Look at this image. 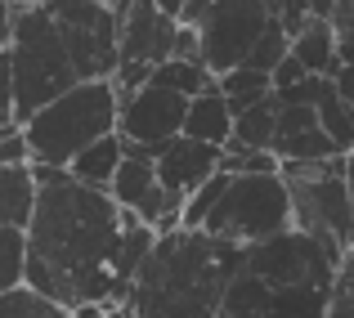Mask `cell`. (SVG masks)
<instances>
[{"label":"cell","mask_w":354,"mask_h":318,"mask_svg":"<svg viewBox=\"0 0 354 318\" xmlns=\"http://www.w3.org/2000/svg\"><path fill=\"white\" fill-rule=\"evenodd\" d=\"M287 229H292V193L283 175H229L225 198L202 224V233L234 247H256Z\"/></svg>","instance_id":"cell-7"},{"label":"cell","mask_w":354,"mask_h":318,"mask_svg":"<svg viewBox=\"0 0 354 318\" xmlns=\"http://www.w3.org/2000/svg\"><path fill=\"white\" fill-rule=\"evenodd\" d=\"M216 5V0H184V14H180V23L184 27H198L202 18H207V9Z\"/></svg>","instance_id":"cell-31"},{"label":"cell","mask_w":354,"mask_h":318,"mask_svg":"<svg viewBox=\"0 0 354 318\" xmlns=\"http://www.w3.org/2000/svg\"><path fill=\"white\" fill-rule=\"evenodd\" d=\"M220 162H225V148L180 135L157 153V180H162V189L175 193V198H193L207 180L220 175Z\"/></svg>","instance_id":"cell-12"},{"label":"cell","mask_w":354,"mask_h":318,"mask_svg":"<svg viewBox=\"0 0 354 318\" xmlns=\"http://www.w3.org/2000/svg\"><path fill=\"white\" fill-rule=\"evenodd\" d=\"M121 162H126V139H121V135H108V139H99V144H90L86 153L68 166V171H72V180L90 184V189H113Z\"/></svg>","instance_id":"cell-17"},{"label":"cell","mask_w":354,"mask_h":318,"mask_svg":"<svg viewBox=\"0 0 354 318\" xmlns=\"http://www.w3.org/2000/svg\"><path fill=\"white\" fill-rule=\"evenodd\" d=\"M36 211L27 224V287L63 310H126L139 265L157 247V229L121 211L108 189L72 180L59 166H32Z\"/></svg>","instance_id":"cell-1"},{"label":"cell","mask_w":354,"mask_h":318,"mask_svg":"<svg viewBox=\"0 0 354 318\" xmlns=\"http://www.w3.org/2000/svg\"><path fill=\"white\" fill-rule=\"evenodd\" d=\"M99 5H104V9H113V14H121V9H126L130 0H99Z\"/></svg>","instance_id":"cell-36"},{"label":"cell","mask_w":354,"mask_h":318,"mask_svg":"<svg viewBox=\"0 0 354 318\" xmlns=\"http://www.w3.org/2000/svg\"><path fill=\"white\" fill-rule=\"evenodd\" d=\"M0 318H72V310H63L59 301L32 292V287H14L0 296Z\"/></svg>","instance_id":"cell-23"},{"label":"cell","mask_w":354,"mask_h":318,"mask_svg":"<svg viewBox=\"0 0 354 318\" xmlns=\"http://www.w3.org/2000/svg\"><path fill=\"white\" fill-rule=\"evenodd\" d=\"M184 135H189V139H202V144H216V148H225L229 139H234V108H229V99L220 95V86L207 90V95H198L189 104Z\"/></svg>","instance_id":"cell-15"},{"label":"cell","mask_w":354,"mask_h":318,"mask_svg":"<svg viewBox=\"0 0 354 318\" xmlns=\"http://www.w3.org/2000/svg\"><path fill=\"white\" fill-rule=\"evenodd\" d=\"M117 121H121V95L113 81H81L77 90L45 104L32 121H23L32 166L68 171L90 144L117 135Z\"/></svg>","instance_id":"cell-4"},{"label":"cell","mask_w":354,"mask_h":318,"mask_svg":"<svg viewBox=\"0 0 354 318\" xmlns=\"http://www.w3.org/2000/svg\"><path fill=\"white\" fill-rule=\"evenodd\" d=\"M305 77H310V72H305V63L296 59V54H287V59H283V63H278V68H274V95H283V90L301 86Z\"/></svg>","instance_id":"cell-30"},{"label":"cell","mask_w":354,"mask_h":318,"mask_svg":"<svg viewBox=\"0 0 354 318\" xmlns=\"http://www.w3.org/2000/svg\"><path fill=\"white\" fill-rule=\"evenodd\" d=\"M27 287V229H0V296Z\"/></svg>","instance_id":"cell-22"},{"label":"cell","mask_w":354,"mask_h":318,"mask_svg":"<svg viewBox=\"0 0 354 318\" xmlns=\"http://www.w3.org/2000/svg\"><path fill=\"white\" fill-rule=\"evenodd\" d=\"M323 318H354V278L341 269V278H337V292H332V301H328V310H323Z\"/></svg>","instance_id":"cell-29"},{"label":"cell","mask_w":354,"mask_h":318,"mask_svg":"<svg viewBox=\"0 0 354 318\" xmlns=\"http://www.w3.org/2000/svg\"><path fill=\"white\" fill-rule=\"evenodd\" d=\"M287 193H292V229L310 238L341 247L350 256L354 247V202L346 184V157L328 162H287L283 166Z\"/></svg>","instance_id":"cell-6"},{"label":"cell","mask_w":354,"mask_h":318,"mask_svg":"<svg viewBox=\"0 0 354 318\" xmlns=\"http://www.w3.org/2000/svg\"><path fill=\"white\" fill-rule=\"evenodd\" d=\"M225 189H229V175H225V171H220L216 180L202 184V189L193 193L189 202H184V224H180V229H202V224H207V215L216 211V202L225 198Z\"/></svg>","instance_id":"cell-26"},{"label":"cell","mask_w":354,"mask_h":318,"mask_svg":"<svg viewBox=\"0 0 354 318\" xmlns=\"http://www.w3.org/2000/svg\"><path fill=\"white\" fill-rule=\"evenodd\" d=\"M225 175H283V162L269 148H242V144H225Z\"/></svg>","instance_id":"cell-24"},{"label":"cell","mask_w":354,"mask_h":318,"mask_svg":"<svg viewBox=\"0 0 354 318\" xmlns=\"http://www.w3.org/2000/svg\"><path fill=\"white\" fill-rule=\"evenodd\" d=\"M242 247L220 242L202 229L162 233L139 265L126 296V318H216L238 274Z\"/></svg>","instance_id":"cell-3"},{"label":"cell","mask_w":354,"mask_h":318,"mask_svg":"<svg viewBox=\"0 0 354 318\" xmlns=\"http://www.w3.org/2000/svg\"><path fill=\"white\" fill-rule=\"evenodd\" d=\"M341 269H346V274L354 278V247H350V256H346V265H341Z\"/></svg>","instance_id":"cell-37"},{"label":"cell","mask_w":354,"mask_h":318,"mask_svg":"<svg viewBox=\"0 0 354 318\" xmlns=\"http://www.w3.org/2000/svg\"><path fill=\"white\" fill-rule=\"evenodd\" d=\"M0 5H5V0H0Z\"/></svg>","instance_id":"cell-40"},{"label":"cell","mask_w":354,"mask_h":318,"mask_svg":"<svg viewBox=\"0 0 354 318\" xmlns=\"http://www.w3.org/2000/svg\"><path fill=\"white\" fill-rule=\"evenodd\" d=\"M63 45L77 63L81 81H113L121 68V23L99 0H50Z\"/></svg>","instance_id":"cell-8"},{"label":"cell","mask_w":354,"mask_h":318,"mask_svg":"<svg viewBox=\"0 0 354 318\" xmlns=\"http://www.w3.org/2000/svg\"><path fill=\"white\" fill-rule=\"evenodd\" d=\"M0 166H32V148H27L23 126H9L0 135Z\"/></svg>","instance_id":"cell-28"},{"label":"cell","mask_w":354,"mask_h":318,"mask_svg":"<svg viewBox=\"0 0 354 318\" xmlns=\"http://www.w3.org/2000/svg\"><path fill=\"white\" fill-rule=\"evenodd\" d=\"M220 95L229 99V108H234V117H238V112L256 108L260 99L274 95V77H269V72H256V68H234V72L220 77Z\"/></svg>","instance_id":"cell-20"},{"label":"cell","mask_w":354,"mask_h":318,"mask_svg":"<svg viewBox=\"0 0 354 318\" xmlns=\"http://www.w3.org/2000/svg\"><path fill=\"white\" fill-rule=\"evenodd\" d=\"M0 135H5V126H0Z\"/></svg>","instance_id":"cell-39"},{"label":"cell","mask_w":354,"mask_h":318,"mask_svg":"<svg viewBox=\"0 0 354 318\" xmlns=\"http://www.w3.org/2000/svg\"><path fill=\"white\" fill-rule=\"evenodd\" d=\"M36 175L32 166H0V229H27L36 211Z\"/></svg>","instance_id":"cell-16"},{"label":"cell","mask_w":354,"mask_h":318,"mask_svg":"<svg viewBox=\"0 0 354 318\" xmlns=\"http://www.w3.org/2000/svg\"><path fill=\"white\" fill-rule=\"evenodd\" d=\"M314 112H319L323 130H328V139L341 148V153H354V117H350V104L337 95V86H332V77L323 81L319 90V104H314Z\"/></svg>","instance_id":"cell-21"},{"label":"cell","mask_w":354,"mask_h":318,"mask_svg":"<svg viewBox=\"0 0 354 318\" xmlns=\"http://www.w3.org/2000/svg\"><path fill=\"white\" fill-rule=\"evenodd\" d=\"M274 14L265 0H216L207 9V18L198 23V41H202V63L216 77L242 68L256 50V41L269 32Z\"/></svg>","instance_id":"cell-10"},{"label":"cell","mask_w":354,"mask_h":318,"mask_svg":"<svg viewBox=\"0 0 354 318\" xmlns=\"http://www.w3.org/2000/svg\"><path fill=\"white\" fill-rule=\"evenodd\" d=\"M274 153L278 162H328V157H346L328 139L319 112L310 104H283L278 99V130H274Z\"/></svg>","instance_id":"cell-13"},{"label":"cell","mask_w":354,"mask_h":318,"mask_svg":"<svg viewBox=\"0 0 354 318\" xmlns=\"http://www.w3.org/2000/svg\"><path fill=\"white\" fill-rule=\"evenodd\" d=\"M14 95H18V126L32 121L45 104H54L59 95L81 86L77 63H72L68 45H63L54 14L45 5H27L14 18Z\"/></svg>","instance_id":"cell-5"},{"label":"cell","mask_w":354,"mask_h":318,"mask_svg":"<svg viewBox=\"0 0 354 318\" xmlns=\"http://www.w3.org/2000/svg\"><path fill=\"white\" fill-rule=\"evenodd\" d=\"M14 18H18V9L5 0V5H0V45H9V41H14Z\"/></svg>","instance_id":"cell-32"},{"label":"cell","mask_w":354,"mask_h":318,"mask_svg":"<svg viewBox=\"0 0 354 318\" xmlns=\"http://www.w3.org/2000/svg\"><path fill=\"white\" fill-rule=\"evenodd\" d=\"M341 265L346 251L301 229L242 247L238 274L229 278L216 318H323Z\"/></svg>","instance_id":"cell-2"},{"label":"cell","mask_w":354,"mask_h":318,"mask_svg":"<svg viewBox=\"0 0 354 318\" xmlns=\"http://www.w3.org/2000/svg\"><path fill=\"white\" fill-rule=\"evenodd\" d=\"M341 41V63H346V68H354V32L350 36H337Z\"/></svg>","instance_id":"cell-33"},{"label":"cell","mask_w":354,"mask_h":318,"mask_svg":"<svg viewBox=\"0 0 354 318\" xmlns=\"http://www.w3.org/2000/svg\"><path fill=\"white\" fill-rule=\"evenodd\" d=\"M0 126H18V95H14V54L0 45Z\"/></svg>","instance_id":"cell-27"},{"label":"cell","mask_w":354,"mask_h":318,"mask_svg":"<svg viewBox=\"0 0 354 318\" xmlns=\"http://www.w3.org/2000/svg\"><path fill=\"white\" fill-rule=\"evenodd\" d=\"M121 23V68L113 77L117 95H135L153 81V72L166 59H175V36H180V18L162 14L157 0H130L117 14Z\"/></svg>","instance_id":"cell-9"},{"label":"cell","mask_w":354,"mask_h":318,"mask_svg":"<svg viewBox=\"0 0 354 318\" xmlns=\"http://www.w3.org/2000/svg\"><path fill=\"white\" fill-rule=\"evenodd\" d=\"M332 9H337V0H310V14L314 18H332Z\"/></svg>","instance_id":"cell-34"},{"label":"cell","mask_w":354,"mask_h":318,"mask_svg":"<svg viewBox=\"0 0 354 318\" xmlns=\"http://www.w3.org/2000/svg\"><path fill=\"white\" fill-rule=\"evenodd\" d=\"M287 54H292V36H287V27L274 18L269 32L256 41V50H251V59L242 63V68H256V72H269V77H274V68L287 59Z\"/></svg>","instance_id":"cell-25"},{"label":"cell","mask_w":354,"mask_h":318,"mask_svg":"<svg viewBox=\"0 0 354 318\" xmlns=\"http://www.w3.org/2000/svg\"><path fill=\"white\" fill-rule=\"evenodd\" d=\"M108 318H126V310H113V314H108Z\"/></svg>","instance_id":"cell-38"},{"label":"cell","mask_w":354,"mask_h":318,"mask_svg":"<svg viewBox=\"0 0 354 318\" xmlns=\"http://www.w3.org/2000/svg\"><path fill=\"white\" fill-rule=\"evenodd\" d=\"M189 104H193V99L175 95V90H166V86H144V90H135V95L121 99L117 135L126 139L130 148H144V153L157 162V153H162L171 139L184 135Z\"/></svg>","instance_id":"cell-11"},{"label":"cell","mask_w":354,"mask_h":318,"mask_svg":"<svg viewBox=\"0 0 354 318\" xmlns=\"http://www.w3.org/2000/svg\"><path fill=\"white\" fill-rule=\"evenodd\" d=\"M292 54L305 63L310 77H337L341 72V41L328 18H310L301 36H292Z\"/></svg>","instance_id":"cell-14"},{"label":"cell","mask_w":354,"mask_h":318,"mask_svg":"<svg viewBox=\"0 0 354 318\" xmlns=\"http://www.w3.org/2000/svg\"><path fill=\"white\" fill-rule=\"evenodd\" d=\"M157 5H162V14H171V18L184 14V0H157Z\"/></svg>","instance_id":"cell-35"},{"label":"cell","mask_w":354,"mask_h":318,"mask_svg":"<svg viewBox=\"0 0 354 318\" xmlns=\"http://www.w3.org/2000/svg\"><path fill=\"white\" fill-rule=\"evenodd\" d=\"M148 86H166V90H175V95H184V99H198V95H207V90H216L220 77L198 59H166L162 68L153 72Z\"/></svg>","instance_id":"cell-18"},{"label":"cell","mask_w":354,"mask_h":318,"mask_svg":"<svg viewBox=\"0 0 354 318\" xmlns=\"http://www.w3.org/2000/svg\"><path fill=\"white\" fill-rule=\"evenodd\" d=\"M274 130H278V95H269V99H260L256 108H247V112L234 117V139H229V144L269 148V153H274Z\"/></svg>","instance_id":"cell-19"}]
</instances>
